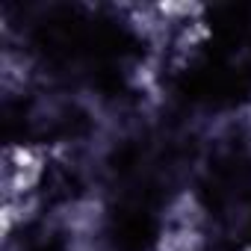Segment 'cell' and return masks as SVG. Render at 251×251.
<instances>
[{"label": "cell", "instance_id": "cell-1", "mask_svg": "<svg viewBox=\"0 0 251 251\" xmlns=\"http://www.w3.org/2000/svg\"><path fill=\"white\" fill-rule=\"evenodd\" d=\"M45 172V154L30 145H12L3 154V195L6 204H18Z\"/></svg>", "mask_w": 251, "mask_h": 251}]
</instances>
